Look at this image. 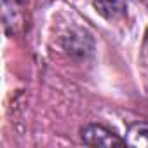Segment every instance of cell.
<instances>
[{
    "instance_id": "1",
    "label": "cell",
    "mask_w": 148,
    "mask_h": 148,
    "mask_svg": "<svg viewBox=\"0 0 148 148\" xmlns=\"http://www.w3.org/2000/svg\"><path fill=\"white\" fill-rule=\"evenodd\" d=\"M80 139L87 146H105V148H113V146H124L125 139H122L115 131L101 125V124H87L80 129Z\"/></svg>"
},
{
    "instance_id": "2",
    "label": "cell",
    "mask_w": 148,
    "mask_h": 148,
    "mask_svg": "<svg viewBox=\"0 0 148 148\" xmlns=\"http://www.w3.org/2000/svg\"><path fill=\"white\" fill-rule=\"evenodd\" d=\"M92 4H94V9L98 11V14H101L108 21L122 18L127 9L125 0H92Z\"/></svg>"
},
{
    "instance_id": "3",
    "label": "cell",
    "mask_w": 148,
    "mask_h": 148,
    "mask_svg": "<svg viewBox=\"0 0 148 148\" xmlns=\"http://www.w3.org/2000/svg\"><path fill=\"white\" fill-rule=\"evenodd\" d=\"M125 145L134 148H148V124L136 122L125 132Z\"/></svg>"
},
{
    "instance_id": "4",
    "label": "cell",
    "mask_w": 148,
    "mask_h": 148,
    "mask_svg": "<svg viewBox=\"0 0 148 148\" xmlns=\"http://www.w3.org/2000/svg\"><path fill=\"white\" fill-rule=\"evenodd\" d=\"M26 0H4L5 5H19V4H25Z\"/></svg>"
},
{
    "instance_id": "5",
    "label": "cell",
    "mask_w": 148,
    "mask_h": 148,
    "mask_svg": "<svg viewBox=\"0 0 148 148\" xmlns=\"http://www.w3.org/2000/svg\"><path fill=\"white\" fill-rule=\"evenodd\" d=\"M145 42H146V51H148V32H146V38H145Z\"/></svg>"
}]
</instances>
